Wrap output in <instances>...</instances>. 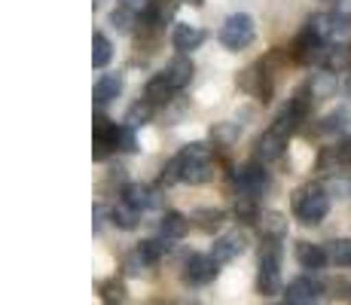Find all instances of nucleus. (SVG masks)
Listing matches in <instances>:
<instances>
[{
  "label": "nucleus",
  "instance_id": "nucleus-18",
  "mask_svg": "<svg viewBox=\"0 0 351 305\" xmlns=\"http://www.w3.org/2000/svg\"><path fill=\"white\" fill-rule=\"evenodd\" d=\"M190 217H184V214H178V211H165L162 214V220H159V235L162 239H168V241H178V239H184L186 232H190Z\"/></svg>",
  "mask_w": 351,
  "mask_h": 305
},
{
  "label": "nucleus",
  "instance_id": "nucleus-26",
  "mask_svg": "<svg viewBox=\"0 0 351 305\" xmlns=\"http://www.w3.org/2000/svg\"><path fill=\"white\" fill-rule=\"evenodd\" d=\"M321 132L324 134H342V132H351V110H333L321 119Z\"/></svg>",
  "mask_w": 351,
  "mask_h": 305
},
{
  "label": "nucleus",
  "instance_id": "nucleus-15",
  "mask_svg": "<svg viewBox=\"0 0 351 305\" xmlns=\"http://www.w3.org/2000/svg\"><path fill=\"white\" fill-rule=\"evenodd\" d=\"M123 202L138 211H147V208H156L159 205V195L156 189H150L147 183H125L123 186Z\"/></svg>",
  "mask_w": 351,
  "mask_h": 305
},
{
  "label": "nucleus",
  "instance_id": "nucleus-28",
  "mask_svg": "<svg viewBox=\"0 0 351 305\" xmlns=\"http://www.w3.org/2000/svg\"><path fill=\"white\" fill-rule=\"evenodd\" d=\"M110 58H113L110 40L98 31L95 37H92V67H107V61H110Z\"/></svg>",
  "mask_w": 351,
  "mask_h": 305
},
{
  "label": "nucleus",
  "instance_id": "nucleus-5",
  "mask_svg": "<svg viewBox=\"0 0 351 305\" xmlns=\"http://www.w3.org/2000/svg\"><path fill=\"white\" fill-rule=\"evenodd\" d=\"M232 180H235L239 195H247V199L260 202V195L269 193V171L263 168V162H251V165L239 168V171L232 174Z\"/></svg>",
  "mask_w": 351,
  "mask_h": 305
},
{
  "label": "nucleus",
  "instance_id": "nucleus-14",
  "mask_svg": "<svg viewBox=\"0 0 351 305\" xmlns=\"http://www.w3.org/2000/svg\"><path fill=\"white\" fill-rule=\"evenodd\" d=\"M205 37H208V34L202 31V28H195V25H174V31H171V46L180 52V56H186V52L199 49V46L205 43Z\"/></svg>",
  "mask_w": 351,
  "mask_h": 305
},
{
  "label": "nucleus",
  "instance_id": "nucleus-17",
  "mask_svg": "<svg viewBox=\"0 0 351 305\" xmlns=\"http://www.w3.org/2000/svg\"><path fill=\"white\" fill-rule=\"evenodd\" d=\"M119 92H123V73L113 71V73H104V77L95 83V89H92V98H95L98 107H104V104H110V101L117 98Z\"/></svg>",
  "mask_w": 351,
  "mask_h": 305
},
{
  "label": "nucleus",
  "instance_id": "nucleus-6",
  "mask_svg": "<svg viewBox=\"0 0 351 305\" xmlns=\"http://www.w3.org/2000/svg\"><path fill=\"white\" fill-rule=\"evenodd\" d=\"M324 52H327V40H324L321 34H315L308 25H306V31L293 40V46H290V58H293L296 64H321Z\"/></svg>",
  "mask_w": 351,
  "mask_h": 305
},
{
  "label": "nucleus",
  "instance_id": "nucleus-19",
  "mask_svg": "<svg viewBox=\"0 0 351 305\" xmlns=\"http://www.w3.org/2000/svg\"><path fill=\"white\" fill-rule=\"evenodd\" d=\"M256 226H260V232L266 241H281L287 235V217L278 214V211H266V214H260Z\"/></svg>",
  "mask_w": 351,
  "mask_h": 305
},
{
  "label": "nucleus",
  "instance_id": "nucleus-11",
  "mask_svg": "<svg viewBox=\"0 0 351 305\" xmlns=\"http://www.w3.org/2000/svg\"><path fill=\"white\" fill-rule=\"evenodd\" d=\"M287 141H290L287 134H281L278 128L269 125V132H263V138L256 141V153H254V159H256V162H263V165H266V162H275L281 153H285Z\"/></svg>",
  "mask_w": 351,
  "mask_h": 305
},
{
  "label": "nucleus",
  "instance_id": "nucleus-21",
  "mask_svg": "<svg viewBox=\"0 0 351 305\" xmlns=\"http://www.w3.org/2000/svg\"><path fill=\"white\" fill-rule=\"evenodd\" d=\"M174 95H178V92H174V86L168 83L165 73H156V77L147 80V86H144V98H147V101H153L156 107L168 104V101H171Z\"/></svg>",
  "mask_w": 351,
  "mask_h": 305
},
{
  "label": "nucleus",
  "instance_id": "nucleus-38",
  "mask_svg": "<svg viewBox=\"0 0 351 305\" xmlns=\"http://www.w3.org/2000/svg\"><path fill=\"white\" fill-rule=\"evenodd\" d=\"M119 3H125V6H132V10L141 12V3H144V0H119Z\"/></svg>",
  "mask_w": 351,
  "mask_h": 305
},
{
  "label": "nucleus",
  "instance_id": "nucleus-30",
  "mask_svg": "<svg viewBox=\"0 0 351 305\" xmlns=\"http://www.w3.org/2000/svg\"><path fill=\"white\" fill-rule=\"evenodd\" d=\"M327 256L333 266H351V239H336L327 244Z\"/></svg>",
  "mask_w": 351,
  "mask_h": 305
},
{
  "label": "nucleus",
  "instance_id": "nucleus-24",
  "mask_svg": "<svg viewBox=\"0 0 351 305\" xmlns=\"http://www.w3.org/2000/svg\"><path fill=\"white\" fill-rule=\"evenodd\" d=\"M153 113H156V104H153V101H147V98L134 101V104L128 107V113H125V125H132V128L147 125V122L153 119Z\"/></svg>",
  "mask_w": 351,
  "mask_h": 305
},
{
  "label": "nucleus",
  "instance_id": "nucleus-1",
  "mask_svg": "<svg viewBox=\"0 0 351 305\" xmlns=\"http://www.w3.org/2000/svg\"><path fill=\"white\" fill-rule=\"evenodd\" d=\"M293 214H296V220L306 223V226L321 223L324 217L330 214L327 186H321V183H306L302 189H296L293 193Z\"/></svg>",
  "mask_w": 351,
  "mask_h": 305
},
{
  "label": "nucleus",
  "instance_id": "nucleus-4",
  "mask_svg": "<svg viewBox=\"0 0 351 305\" xmlns=\"http://www.w3.org/2000/svg\"><path fill=\"white\" fill-rule=\"evenodd\" d=\"M180 165H184V180L186 183H208L214 178V165H211V150L205 144H190L178 153Z\"/></svg>",
  "mask_w": 351,
  "mask_h": 305
},
{
  "label": "nucleus",
  "instance_id": "nucleus-8",
  "mask_svg": "<svg viewBox=\"0 0 351 305\" xmlns=\"http://www.w3.org/2000/svg\"><path fill=\"white\" fill-rule=\"evenodd\" d=\"M220 263L214 260V256H208V254H193V256H186V263H184V281L190 284V287H202V284H211L214 278H217L220 272Z\"/></svg>",
  "mask_w": 351,
  "mask_h": 305
},
{
  "label": "nucleus",
  "instance_id": "nucleus-37",
  "mask_svg": "<svg viewBox=\"0 0 351 305\" xmlns=\"http://www.w3.org/2000/svg\"><path fill=\"white\" fill-rule=\"evenodd\" d=\"M336 156H339L342 165H351V134L348 138H342V144L336 147Z\"/></svg>",
  "mask_w": 351,
  "mask_h": 305
},
{
  "label": "nucleus",
  "instance_id": "nucleus-25",
  "mask_svg": "<svg viewBox=\"0 0 351 305\" xmlns=\"http://www.w3.org/2000/svg\"><path fill=\"white\" fill-rule=\"evenodd\" d=\"M110 220H113V226H119V229H134L138 220H141V211L132 208V205H125V202L119 199L117 205L110 208Z\"/></svg>",
  "mask_w": 351,
  "mask_h": 305
},
{
  "label": "nucleus",
  "instance_id": "nucleus-35",
  "mask_svg": "<svg viewBox=\"0 0 351 305\" xmlns=\"http://www.w3.org/2000/svg\"><path fill=\"white\" fill-rule=\"evenodd\" d=\"M117 150H123V153H134V150H138V138H134V128L132 125H119Z\"/></svg>",
  "mask_w": 351,
  "mask_h": 305
},
{
  "label": "nucleus",
  "instance_id": "nucleus-10",
  "mask_svg": "<svg viewBox=\"0 0 351 305\" xmlns=\"http://www.w3.org/2000/svg\"><path fill=\"white\" fill-rule=\"evenodd\" d=\"M239 86L245 89L247 95H254V98H260V101H269L272 98V80H269V73H266V64H251L247 71H241L239 73Z\"/></svg>",
  "mask_w": 351,
  "mask_h": 305
},
{
  "label": "nucleus",
  "instance_id": "nucleus-29",
  "mask_svg": "<svg viewBox=\"0 0 351 305\" xmlns=\"http://www.w3.org/2000/svg\"><path fill=\"white\" fill-rule=\"evenodd\" d=\"M110 22L117 25L119 31H132L134 25L141 22V12H138V10H132V6H125V3H119L117 10L110 12Z\"/></svg>",
  "mask_w": 351,
  "mask_h": 305
},
{
  "label": "nucleus",
  "instance_id": "nucleus-7",
  "mask_svg": "<svg viewBox=\"0 0 351 305\" xmlns=\"http://www.w3.org/2000/svg\"><path fill=\"white\" fill-rule=\"evenodd\" d=\"M287 305H327V287L321 281H312V278H296V281L287 284Z\"/></svg>",
  "mask_w": 351,
  "mask_h": 305
},
{
  "label": "nucleus",
  "instance_id": "nucleus-16",
  "mask_svg": "<svg viewBox=\"0 0 351 305\" xmlns=\"http://www.w3.org/2000/svg\"><path fill=\"white\" fill-rule=\"evenodd\" d=\"M162 73H165L168 83L174 86V92H180V89H186V86H190V80H193L195 67H193V61L186 58V56H178L174 61H168V67H165Z\"/></svg>",
  "mask_w": 351,
  "mask_h": 305
},
{
  "label": "nucleus",
  "instance_id": "nucleus-2",
  "mask_svg": "<svg viewBox=\"0 0 351 305\" xmlns=\"http://www.w3.org/2000/svg\"><path fill=\"white\" fill-rule=\"evenodd\" d=\"M256 293L260 296L281 293V247H278V241H266V247H263V254H260Z\"/></svg>",
  "mask_w": 351,
  "mask_h": 305
},
{
  "label": "nucleus",
  "instance_id": "nucleus-34",
  "mask_svg": "<svg viewBox=\"0 0 351 305\" xmlns=\"http://www.w3.org/2000/svg\"><path fill=\"white\" fill-rule=\"evenodd\" d=\"M101 300H104V305H119L125 300V287L113 278V281H107L104 287H101Z\"/></svg>",
  "mask_w": 351,
  "mask_h": 305
},
{
  "label": "nucleus",
  "instance_id": "nucleus-39",
  "mask_svg": "<svg viewBox=\"0 0 351 305\" xmlns=\"http://www.w3.org/2000/svg\"><path fill=\"white\" fill-rule=\"evenodd\" d=\"M348 89H351V80H348Z\"/></svg>",
  "mask_w": 351,
  "mask_h": 305
},
{
  "label": "nucleus",
  "instance_id": "nucleus-33",
  "mask_svg": "<svg viewBox=\"0 0 351 305\" xmlns=\"http://www.w3.org/2000/svg\"><path fill=\"white\" fill-rule=\"evenodd\" d=\"M184 180V165H180V156H174V159H168V165L162 168L159 174V183L162 186H171V183Z\"/></svg>",
  "mask_w": 351,
  "mask_h": 305
},
{
  "label": "nucleus",
  "instance_id": "nucleus-22",
  "mask_svg": "<svg viewBox=\"0 0 351 305\" xmlns=\"http://www.w3.org/2000/svg\"><path fill=\"white\" fill-rule=\"evenodd\" d=\"M308 89H312L315 98H333L336 89H339V77L324 67V71H318L312 80H308Z\"/></svg>",
  "mask_w": 351,
  "mask_h": 305
},
{
  "label": "nucleus",
  "instance_id": "nucleus-9",
  "mask_svg": "<svg viewBox=\"0 0 351 305\" xmlns=\"http://www.w3.org/2000/svg\"><path fill=\"white\" fill-rule=\"evenodd\" d=\"M92 132H95V150H92V156H95L98 162H104L110 153H117V134H119V125L98 113V117L92 119Z\"/></svg>",
  "mask_w": 351,
  "mask_h": 305
},
{
  "label": "nucleus",
  "instance_id": "nucleus-27",
  "mask_svg": "<svg viewBox=\"0 0 351 305\" xmlns=\"http://www.w3.org/2000/svg\"><path fill=\"white\" fill-rule=\"evenodd\" d=\"M232 214H235V220L245 223V226H251V223H256V220H260V208H256V199L239 195V199H235Z\"/></svg>",
  "mask_w": 351,
  "mask_h": 305
},
{
  "label": "nucleus",
  "instance_id": "nucleus-23",
  "mask_svg": "<svg viewBox=\"0 0 351 305\" xmlns=\"http://www.w3.org/2000/svg\"><path fill=\"white\" fill-rule=\"evenodd\" d=\"M165 241L168 239H147V241L138 244V250H134V254L141 256V263H144V266H156L162 256H165V250H168Z\"/></svg>",
  "mask_w": 351,
  "mask_h": 305
},
{
  "label": "nucleus",
  "instance_id": "nucleus-32",
  "mask_svg": "<svg viewBox=\"0 0 351 305\" xmlns=\"http://www.w3.org/2000/svg\"><path fill=\"white\" fill-rule=\"evenodd\" d=\"M351 61V49H339V46H327V52H324V61L321 64L327 67V71H333V73H339L342 67H346Z\"/></svg>",
  "mask_w": 351,
  "mask_h": 305
},
{
  "label": "nucleus",
  "instance_id": "nucleus-13",
  "mask_svg": "<svg viewBox=\"0 0 351 305\" xmlns=\"http://www.w3.org/2000/svg\"><path fill=\"white\" fill-rule=\"evenodd\" d=\"M296 263H300L302 269H308V272H321V269L330 263L327 247L312 244V241H296Z\"/></svg>",
  "mask_w": 351,
  "mask_h": 305
},
{
  "label": "nucleus",
  "instance_id": "nucleus-12",
  "mask_svg": "<svg viewBox=\"0 0 351 305\" xmlns=\"http://www.w3.org/2000/svg\"><path fill=\"white\" fill-rule=\"evenodd\" d=\"M245 247H247V239H245V232H226V235H220L217 241H214V250H211V256L217 263H229V260H235V256H241L245 254Z\"/></svg>",
  "mask_w": 351,
  "mask_h": 305
},
{
  "label": "nucleus",
  "instance_id": "nucleus-20",
  "mask_svg": "<svg viewBox=\"0 0 351 305\" xmlns=\"http://www.w3.org/2000/svg\"><path fill=\"white\" fill-rule=\"evenodd\" d=\"M190 220H193L195 229H202V232L214 235V232H217V229L226 223V211H220V208H195Z\"/></svg>",
  "mask_w": 351,
  "mask_h": 305
},
{
  "label": "nucleus",
  "instance_id": "nucleus-31",
  "mask_svg": "<svg viewBox=\"0 0 351 305\" xmlns=\"http://www.w3.org/2000/svg\"><path fill=\"white\" fill-rule=\"evenodd\" d=\"M211 141L217 147H232L239 141V122H220L211 128Z\"/></svg>",
  "mask_w": 351,
  "mask_h": 305
},
{
  "label": "nucleus",
  "instance_id": "nucleus-3",
  "mask_svg": "<svg viewBox=\"0 0 351 305\" xmlns=\"http://www.w3.org/2000/svg\"><path fill=\"white\" fill-rule=\"evenodd\" d=\"M254 19L247 16V12H235V16H229L223 25H220V34L217 40L226 46L229 52H239V49H247V46L254 43Z\"/></svg>",
  "mask_w": 351,
  "mask_h": 305
},
{
  "label": "nucleus",
  "instance_id": "nucleus-36",
  "mask_svg": "<svg viewBox=\"0 0 351 305\" xmlns=\"http://www.w3.org/2000/svg\"><path fill=\"white\" fill-rule=\"evenodd\" d=\"M327 193L342 195V199H351V178H330L327 180Z\"/></svg>",
  "mask_w": 351,
  "mask_h": 305
},
{
  "label": "nucleus",
  "instance_id": "nucleus-40",
  "mask_svg": "<svg viewBox=\"0 0 351 305\" xmlns=\"http://www.w3.org/2000/svg\"><path fill=\"white\" fill-rule=\"evenodd\" d=\"M285 305H287V302H285Z\"/></svg>",
  "mask_w": 351,
  "mask_h": 305
}]
</instances>
